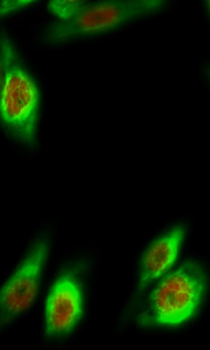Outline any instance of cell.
<instances>
[{"mask_svg":"<svg viewBox=\"0 0 210 350\" xmlns=\"http://www.w3.org/2000/svg\"><path fill=\"white\" fill-rule=\"evenodd\" d=\"M102 265L101 249L94 243L56 258L37 308L41 349H68L83 337L92 320Z\"/></svg>","mask_w":210,"mask_h":350,"instance_id":"cell-1","label":"cell"},{"mask_svg":"<svg viewBox=\"0 0 210 350\" xmlns=\"http://www.w3.org/2000/svg\"><path fill=\"white\" fill-rule=\"evenodd\" d=\"M190 233L188 221L176 220L137 250L132 259L130 288L117 310L112 335L131 332L133 317L147 293L185 255Z\"/></svg>","mask_w":210,"mask_h":350,"instance_id":"cell-5","label":"cell"},{"mask_svg":"<svg viewBox=\"0 0 210 350\" xmlns=\"http://www.w3.org/2000/svg\"><path fill=\"white\" fill-rule=\"evenodd\" d=\"M3 78L0 86V127L25 152L40 147V92L5 35L0 38Z\"/></svg>","mask_w":210,"mask_h":350,"instance_id":"cell-4","label":"cell"},{"mask_svg":"<svg viewBox=\"0 0 210 350\" xmlns=\"http://www.w3.org/2000/svg\"><path fill=\"white\" fill-rule=\"evenodd\" d=\"M88 3L80 0H54L47 3V9L60 23H65L78 15Z\"/></svg>","mask_w":210,"mask_h":350,"instance_id":"cell-7","label":"cell"},{"mask_svg":"<svg viewBox=\"0 0 210 350\" xmlns=\"http://www.w3.org/2000/svg\"><path fill=\"white\" fill-rule=\"evenodd\" d=\"M210 308V265L201 254H185L147 293L133 317L131 332L178 339L203 326Z\"/></svg>","mask_w":210,"mask_h":350,"instance_id":"cell-2","label":"cell"},{"mask_svg":"<svg viewBox=\"0 0 210 350\" xmlns=\"http://www.w3.org/2000/svg\"><path fill=\"white\" fill-rule=\"evenodd\" d=\"M3 62H1V61H0V86H1V83H3Z\"/></svg>","mask_w":210,"mask_h":350,"instance_id":"cell-9","label":"cell"},{"mask_svg":"<svg viewBox=\"0 0 210 350\" xmlns=\"http://www.w3.org/2000/svg\"><path fill=\"white\" fill-rule=\"evenodd\" d=\"M58 243L57 222L43 220L0 278V339L38 308Z\"/></svg>","mask_w":210,"mask_h":350,"instance_id":"cell-3","label":"cell"},{"mask_svg":"<svg viewBox=\"0 0 210 350\" xmlns=\"http://www.w3.org/2000/svg\"><path fill=\"white\" fill-rule=\"evenodd\" d=\"M34 3L35 1H31V0H5V1H0V18L7 17V16L12 15V14L21 11V10L27 9Z\"/></svg>","mask_w":210,"mask_h":350,"instance_id":"cell-8","label":"cell"},{"mask_svg":"<svg viewBox=\"0 0 210 350\" xmlns=\"http://www.w3.org/2000/svg\"><path fill=\"white\" fill-rule=\"evenodd\" d=\"M164 0H110L88 3L78 15L47 29L45 42L60 45L115 31L127 23L154 15L166 8Z\"/></svg>","mask_w":210,"mask_h":350,"instance_id":"cell-6","label":"cell"}]
</instances>
